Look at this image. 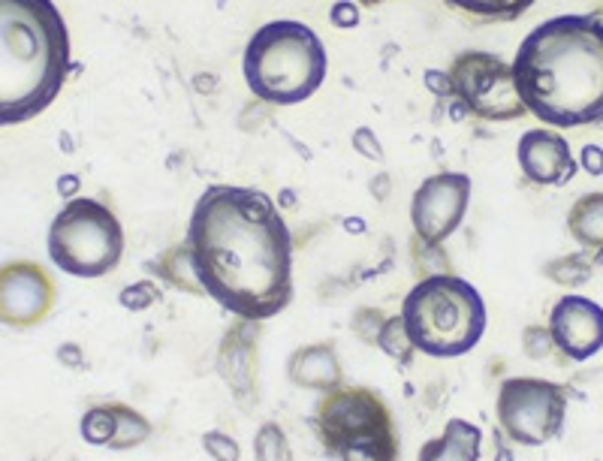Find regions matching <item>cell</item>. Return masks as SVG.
<instances>
[{"label": "cell", "instance_id": "cell-1", "mask_svg": "<svg viewBox=\"0 0 603 461\" xmlns=\"http://www.w3.org/2000/svg\"><path fill=\"white\" fill-rule=\"evenodd\" d=\"M205 296L239 320H272L293 302V236L275 200L241 185L205 188L181 238Z\"/></svg>", "mask_w": 603, "mask_h": 461}, {"label": "cell", "instance_id": "cell-2", "mask_svg": "<svg viewBox=\"0 0 603 461\" xmlns=\"http://www.w3.org/2000/svg\"><path fill=\"white\" fill-rule=\"evenodd\" d=\"M513 79L528 115L555 130L586 127L603 113V22L555 15L516 49Z\"/></svg>", "mask_w": 603, "mask_h": 461}, {"label": "cell", "instance_id": "cell-3", "mask_svg": "<svg viewBox=\"0 0 603 461\" xmlns=\"http://www.w3.org/2000/svg\"><path fill=\"white\" fill-rule=\"evenodd\" d=\"M70 67V31L55 0H0V127L46 113Z\"/></svg>", "mask_w": 603, "mask_h": 461}, {"label": "cell", "instance_id": "cell-4", "mask_svg": "<svg viewBox=\"0 0 603 461\" xmlns=\"http://www.w3.org/2000/svg\"><path fill=\"white\" fill-rule=\"evenodd\" d=\"M399 317L416 353L431 359L465 356L483 341L489 326L480 289L452 272L419 277L404 296Z\"/></svg>", "mask_w": 603, "mask_h": 461}, {"label": "cell", "instance_id": "cell-5", "mask_svg": "<svg viewBox=\"0 0 603 461\" xmlns=\"http://www.w3.org/2000/svg\"><path fill=\"white\" fill-rule=\"evenodd\" d=\"M245 82L272 106H296L315 97L329 73V55L315 31L293 19L265 22L245 46Z\"/></svg>", "mask_w": 603, "mask_h": 461}, {"label": "cell", "instance_id": "cell-6", "mask_svg": "<svg viewBox=\"0 0 603 461\" xmlns=\"http://www.w3.org/2000/svg\"><path fill=\"white\" fill-rule=\"evenodd\" d=\"M320 447L339 461H402V437L390 404L371 387L323 392L311 416Z\"/></svg>", "mask_w": 603, "mask_h": 461}, {"label": "cell", "instance_id": "cell-7", "mask_svg": "<svg viewBox=\"0 0 603 461\" xmlns=\"http://www.w3.org/2000/svg\"><path fill=\"white\" fill-rule=\"evenodd\" d=\"M49 257L63 274L97 281L113 274L125 257V226L118 214L91 197L67 200L49 226Z\"/></svg>", "mask_w": 603, "mask_h": 461}, {"label": "cell", "instance_id": "cell-8", "mask_svg": "<svg viewBox=\"0 0 603 461\" xmlns=\"http://www.w3.org/2000/svg\"><path fill=\"white\" fill-rule=\"evenodd\" d=\"M495 416L516 447H546L567 419V387L543 377H507L498 387Z\"/></svg>", "mask_w": 603, "mask_h": 461}, {"label": "cell", "instance_id": "cell-9", "mask_svg": "<svg viewBox=\"0 0 603 461\" xmlns=\"http://www.w3.org/2000/svg\"><path fill=\"white\" fill-rule=\"evenodd\" d=\"M452 97L471 118L480 121H516L525 118V106L516 91L513 67L495 51H462L450 63Z\"/></svg>", "mask_w": 603, "mask_h": 461}, {"label": "cell", "instance_id": "cell-10", "mask_svg": "<svg viewBox=\"0 0 603 461\" xmlns=\"http://www.w3.org/2000/svg\"><path fill=\"white\" fill-rule=\"evenodd\" d=\"M471 202V178L465 173H438L416 188L411 200V224L423 248H440L462 226Z\"/></svg>", "mask_w": 603, "mask_h": 461}, {"label": "cell", "instance_id": "cell-11", "mask_svg": "<svg viewBox=\"0 0 603 461\" xmlns=\"http://www.w3.org/2000/svg\"><path fill=\"white\" fill-rule=\"evenodd\" d=\"M58 302L55 274L34 260L0 262V326L34 329Z\"/></svg>", "mask_w": 603, "mask_h": 461}, {"label": "cell", "instance_id": "cell-12", "mask_svg": "<svg viewBox=\"0 0 603 461\" xmlns=\"http://www.w3.org/2000/svg\"><path fill=\"white\" fill-rule=\"evenodd\" d=\"M260 338H263V329L257 320H239L226 329L217 356H214L217 377L236 395L241 411H253L260 404V380H257V375H260Z\"/></svg>", "mask_w": 603, "mask_h": 461}, {"label": "cell", "instance_id": "cell-13", "mask_svg": "<svg viewBox=\"0 0 603 461\" xmlns=\"http://www.w3.org/2000/svg\"><path fill=\"white\" fill-rule=\"evenodd\" d=\"M555 350L570 362H589L603 350V308L594 299L567 293L549 311Z\"/></svg>", "mask_w": 603, "mask_h": 461}, {"label": "cell", "instance_id": "cell-14", "mask_svg": "<svg viewBox=\"0 0 603 461\" xmlns=\"http://www.w3.org/2000/svg\"><path fill=\"white\" fill-rule=\"evenodd\" d=\"M516 161L528 181L543 185V188H561L579 173V163L567 137L546 130V127H534L519 137Z\"/></svg>", "mask_w": 603, "mask_h": 461}, {"label": "cell", "instance_id": "cell-15", "mask_svg": "<svg viewBox=\"0 0 603 461\" xmlns=\"http://www.w3.org/2000/svg\"><path fill=\"white\" fill-rule=\"evenodd\" d=\"M287 377L293 387L311 389V392H332L344 387V368H341L339 350L332 341H315L293 350L287 359Z\"/></svg>", "mask_w": 603, "mask_h": 461}, {"label": "cell", "instance_id": "cell-16", "mask_svg": "<svg viewBox=\"0 0 603 461\" xmlns=\"http://www.w3.org/2000/svg\"><path fill=\"white\" fill-rule=\"evenodd\" d=\"M483 452V432L468 419H450L438 437L426 440L416 461H480Z\"/></svg>", "mask_w": 603, "mask_h": 461}, {"label": "cell", "instance_id": "cell-17", "mask_svg": "<svg viewBox=\"0 0 603 461\" xmlns=\"http://www.w3.org/2000/svg\"><path fill=\"white\" fill-rule=\"evenodd\" d=\"M149 274H154L157 281H164L166 287L178 289V293H188V296H205L200 277L193 272V262L185 248V241H178L173 248H166L157 260L145 262Z\"/></svg>", "mask_w": 603, "mask_h": 461}, {"label": "cell", "instance_id": "cell-18", "mask_svg": "<svg viewBox=\"0 0 603 461\" xmlns=\"http://www.w3.org/2000/svg\"><path fill=\"white\" fill-rule=\"evenodd\" d=\"M567 233L577 241L579 248L594 250L603 245V190L586 193L574 202V209L567 212Z\"/></svg>", "mask_w": 603, "mask_h": 461}, {"label": "cell", "instance_id": "cell-19", "mask_svg": "<svg viewBox=\"0 0 603 461\" xmlns=\"http://www.w3.org/2000/svg\"><path fill=\"white\" fill-rule=\"evenodd\" d=\"M115 416V437L109 449L115 452H125V449H137L142 447L145 440L151 437V423L130 404H121V401H109Z\"/></svg>", "mask_w": 603, "mask_h": 461}, {"label": "cell", "instance_id": "cell-20", "mask_svg": "<svg viewBox=\"0 0 603 461\" xmlns=\"http://www.w3.org/2000/svg\"><path fill=\"white\" fill-rule=\"evenodd\" d=\"M447 3L480 22H513L534 7V0H447Z\"/></svg>", "mask_w": 603, "mask_h": 461}, {"label": "cell", "instance_id": "cell-21", "mask_svg": "<svg viewBox=\"0 0 603 461\" xmlns=\"http://www.w3.org/2000/svg\"><path fill=\"white\" fill-rule=\"evenodd\" d=\"M591 272H594V260H591L589 250L570 253V257H558V260L543 265V274L549 281H555V284H561V287H582V284H589Z\"/></svg>", "mask_w": 603, "mask_h": 461}, {"label": "cell", "instance_id": "cell-22", "mask_svg": "<svg viewBox=\"0 0 603 461\" xmlns=\"http://www.w3.org/2000/svg\"><path fill=\"white\" fill-rule=\"evenodd\" d=\"M377 347L383 350L392 362H399V365H411L414 362V344H411V335H407V329H404L402 317L395 314V317H387L383 326H380V332H377Z\"/></svg>", "mask_w": 603, "mask_h": 461}, {"label": "cell", "instance_id": "cell-23", "mask_svg": "<svg viewBox=\"0 0 603 461\" xmlns=\"http://www.w3.org/2000/svg\"><path fill=\"white\" fill-rule=\"evenodd\" d=\"M79 435L85 437L91 447H109L115 437V416L109 404H94L85 411L82 423H79Z\"/></svg>", "mask_w": 603, "mask_h": 461}, {"label": "cell", "instance_id": "cell-24", "mask_svg": "<svg viewBox=\"0 0 603 461\" xmlns=\"http://www.w3.org/2000/svg\"><path fill=\"white\" fill-rule=\"evenodd\" d=\"M253 459L257 461H293L289 440L277 423H263L253 435Z\"/></svg>", "mask_w": 603, "mask_h": 461}, {"label": "cell", "instance_id": "cell-25", "mask_svg": "<svg viewBox=\"0 0 603 461\" xmlns=\"http://www.w3.org/2000/svg\"><path fill=\"white\" fill-rule=\"evenodd\" d=\"M164 299V293L157 287V281L154 277H145V281H137V284H130L118 293V305L125 308V311H149L154 308L157 302Z\"/></svg>", "mask_w": 603, "mask_h": 461}, {"label": "cell", "instance_id": "cell-26", "mask_svg": "<svg viewBox=\"0 0 603 461\" xmlns=\"http://www.w3.org/2000/svg\"><path fill=\"white\" fill-rule=\"evenodd\" d=\"M522 350H525L528 359H549L555 353V341L549 326H525V332H522Z\"/></svg>", "mask_w": 603, "mask_h": 461}, {"label": "cell", "instance_id": "cell-27", "mask_svg": "<svg viewBox=\"0 0 603 461\" xmlns=\"http://www.w3.org/2000/svg\"><path fill=\"white\" fill-rule=\"evenodd\" d=\"M202 449L205 456H212L214 461H239L241 447L236 437H229L226 432H205L202 435Z\"/></svg>", "mask_w": 603, "mask_h": 461}, {"label": "cell", "instance_id": "cell-28", "mask_svg": "<svg viewBox=\"0 0 603 461\" xmlns=\"http://www.w3.org/2000/svg\"><path fill=\"white\" fill-rule=\"evenodd\" d=\"M351 142H353V151H356V154H363L365 161H375V163L387 161V151H383V145H380V139H377V133L371 130V127H356Z\"/></svg>", "mask_w": 603, "mask_h": 461}, {"label": "cell", "instance_id": "cell-29", "mask_svg": "<svg viewBox=\"0 0 603 461\" xmlns=\"http://www.w3.org/2000/svg\"><path fill=\"white\" fill-rule=\"evenodd\" d=\"M383 320H387V317H383L380 308H359V311L353 314V332L363 338L365 344H375Z\"/></svg>", "mask_w": 603, "mask_h": 461}, {"label": "cell", "instance_id": "cell-30", "mask_svg": "<svg viewBox=\"0 0 603 461\" xmlns=\"http://www.w3.org/2000/svg\"><path fill=\"white\" fill-rule=\"evenodd\" d=\"M329 22L339 27V31H351L363 22V15H359V3L356 0H339L332 10H329Z\"/></svg>", "mask_w": 603, "mask_h": 461}, {"label": "cell", "instance_id": "cell-31", "mask_svg": "<svg viewBox=\"0 0 603 461\" xmlns=\"http://www.w3.org/2000/svg\"><path fill=\"white\" fill-rule=\"evenodd\" d=\"M423 79H426V87L438 97V101H452V79L447 70L428 67L426 73H423Z\"/></svg>", "mask_w": 603, "mask_h": 461}, {"label": "cell", "instance_id": "cell-32", "mask_svg": "<svg viewBox=\"0 0 603 461\" xmlns=\"http://www.w3.org/2000/svg\"><path fill=\"white\" fill-rule=\"evenodd\" d=\"M577 163L582 173H589L591 178H601L603 175V149L601 145H582Z\"/></svg>", "mask_w": 603, "mask_h": 461}, {"label": "cell", "instance_id": "cell-33", "mask_svg": "<svg viewBox=\"0 0 603 461\" xmlns=\"http://www.w3.org/2000/svg\"><path fill=\"white\" fill-rule=\"evenodd\" d=\"M58 362L70 371H79V368H85V350L79 347L75 341H63L58 347Z\"/></svg>", "mask_w": 603, "mask_h": 461}, {"label": "cell", "instance_id": "cell-34", "mask_svg": "<svg viewBox=\"0 0 603 461\" xmlns=\"http://www.w3.org/2000/svg\"><path fill=\"white\" fill-rule=\"evenodd\" d=\"M79 188H82V178H79L75 173L61 175V178H58V193H61L63 200H75Z\"/></svg>", "mask_w": 603, "mask_h": 461}, {"label": "cell", "instance_id": "cell-35", "mask_svg": "<svg viewBox=\"0 0 603 461\" xmlns=\"http://www.w3.org/2000/svg\"><path fill=\"white\" fill-rule=\"evenodd\" d=\"M495 461H516L513 449L507 447V437L501 435V428L495 432Z\"/></svg>", "mask_w": 603, "mask_h": 461}, {"label": "cell", "instance_id": "cell-36", "mask_svg": "<svg viewBox=\"0 0 603 461\" xmlns=\"http://www.w3.org/2000/svg\"><path fill=\"white\" fill-rule=\"evenodd\" d=\"M356 3H359V7H368V10H375V7H380L383 0H356Z\"/></svg>", "mask_w": 603, "mask_h": 461}, {"label": "cell", "instance_id": "cell-37", "mask_svg": "<svg viewBox=\"0 0 603 461\" xmlns=\"http://www.w3.org/2000/svg\"><path fill=\"white\" fill-rule=\"evenodd\" d=\"M591 260H594V265H603V245L591 253Z\"/></svg>", "mask_w": 603, "mask_h": 461}, {"label": "cell", "instance_id": "cell-38", "mask_svg": "<svg viewBox=\"0 0 603 461\" xmlns=\"http://www.w3.org/2000/svg\"><path fill=\"white\" fill-rule=\"evenodd\" d=\"M594 127H603V113L598 115V121H594Z\"/></svg>", "mask_w": 603, "mask_h": 461}]
</instances>
